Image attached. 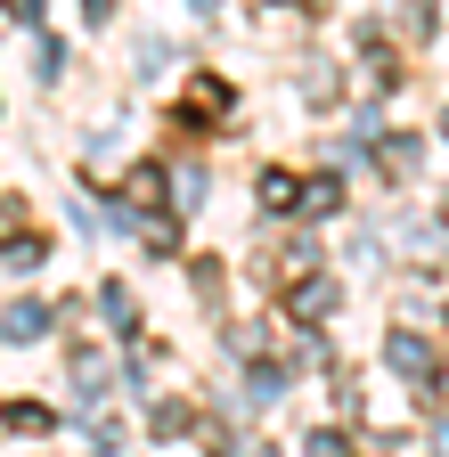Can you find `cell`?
<instances>
[{
    "label": "cell",
    "mask_w": 449,
    "mask_h": 457,
    "mask_svg": "<svg viewBox=\"0 0 449 457\" xmlns=\"http://www.w3.org/2000/svg\"><path fill=\"white\" fill-rule=\"evenodd\" d=\"M384 368H392V376H433L441 360H433V343H425V335L401 327V335H384Z\"/></svg>",
    "instance_id": "1"
},
{
    "label": "cell",
    "mask_w": 449,
    "mask_h": 457,
    "mask_svg": "<svg viewBox=\"0 0 449 457\" xmlns=\"http://www.w3.org/2000/svg\"><path fill=\"white\" fill-rule=\"evenodd\" d=\"M106 17H115V0H90V25H106Z\"/></svg>",
    "instance_id": "17"
},
{
    "label": "cell",
    "mask_w": 449,
    "mask_h": 457,
    "mask_svg": "<svg viewBox=\"0 0 449 457\" xmlns=\"http://www.w3.org/2000/svg\"><path fill=\"white\" fill-rule=\"evenodd\" d=\"M327 311H335V286H327V278H319V286H295V319H311V327H319Z\"/></svg>",
    "instance_id": "5"
},
{
    "label": "cell",
    "mask_w": 449,
    "mask_h": 457,
    "mask_svg": "<svg viewBox=\"0 0 449 457\" xmlns=\"http://www.w3.org/2000/svg\"><path fill=\"white\" fill-rule=\"evenodd\" d=\"M441 139H449V114H441Z\"/></svg>",
    "instance_id": "20"
},
{
    "label": "cell",
    "mask_w": 449,
    "mask_h": 457,
    "mask_svg": "<svg viewBox=\"0 0 449 457\" xmlns=\"http://www.w3.org/2000/svg\"><path fill=\"white\" fill-rule=\"evenodd\" d=\"M163 188H172V180H163V171H155V163H131V204H155Z\"/></svg>",
    "instance_id": "9"
},
{
    "label": "cell",
    "mask_w": 449,
    "mask_h": 457,
    "mask_svg": "<svg viewBox=\"0 0 449 457\" xmlns=\"http://www.w3.org/2000/svg\"><path fill=\"white\" fill-rule=\"evenodd\" d=\"M98 303H106V327H115V335H131V327H139V311H131L123 286H98Z\"/></svg>",
    "instance_id": "7"
},
{
    "label": "cell",
    "mask_w": 449,
    "mask_h": 457,
    "mask_svg": "<svg viewBox=\"0 0 449 457\" xmlns=\"http://www.w3.org/2000/svg\"><path fill=\"white\" fill-rule=\"evenodd\" d=\"M433 457H449V425H441V433H433Z\"/></svg>",
    "instance_id": "18"
},
{
    "label": "cell",
    "mask_w": 449,
    "mask_h": 457,
    "mask_svg": "<svg viewBox=\"0 0 449 457\" xmlns=\"http://www.w3.org/2000/svg\"><path fill=\"white\" fill-rule=\"evenodd\" d=\"M254 196H262V212H303V180L295 171H262Z\"/></svg>",
    "instance_id": "2"
},
{
    "label": "cell",
    "mask_w": 449,
    "mask_h": 457,
    "mask_svg": "<svg viewBox=\"0 0 449 457\" xmlns=\"http://www.w3.org/2000/svg\"><path fill=\"white\" fill-rule=\"evenodd\" d=\"M0 9H9L17 25H33V17H41V0H0Z\"/></svg>",
    "instance_id": "16"
},
{
    "label": "cell",
    "mask_w": 449,
    "mask_h": 457,
    "mask_svg": "<svg viewBox=\"0 0 449 457\" xmlns=\"http://www.w3.org/2000/svg\"><path fill=\"white\" fill-rule=\"evenodd\" d=\"M245 392H254V400H278V392H287V368H270V360H262V368L245 376Z\"/></svg>",
    "instance_id": "10"
},
{
    "label": "cell",
    "mask_w": 449,
    "mask_h": 457,
    "mask_svg": "<svg viewBox=\"0 0 449 457\" xmlns=\"http://www.w3.org/2000/svg\"><path fill=\"white\" fill-rule=\"evenodd\" d=\"M303 457H344V433H311V441H303Z\"/></svg>",
    "instance_id": "15"
},
{
    "label": "cell",
    "mask_w": 449,
    "mask_h": 457,
    "mask_svg": "<svg viewBox=\"0 0 449 457\" xmlns=\"http://www.w3.org/2000/svg\"><path fill=\"white\" fill-rule=\"evenodd\" d=\"M344 204V180L335 171H319V180H303V212H335Z\"/></svg>",
    "instance_id": "4"
},
{
    "label": "cell",
    "mask_w": 449,
    "mask_h": 457,
    "mask_svg": "<svg viewBox=\"0 0 449 457\" xmlns=\"http://www.w3.org/2000/svg\"><path fill=\"white\" fill-rule=\"evenodd\" d=\"M188 425H196V417H188V409H180V400H163V409H155V433H163V441H180V433H188Z\"/></svg>",
    "instance_id": "12"
},
{
    "label": "cell",
    "mask_w": 449,
    "mask_h": 457,
    "mask_svg": "<svg viewBox=\"0 0 449 457\" xmlns=\"http://www.w3.org/2000/svg\"><path fill=\"white\" fill-rule=\"evenodd\" d=\"M9 433H49V409H41V400H17V409H9Z\"/></svg>",
    "instance_id": "11"
},
{
    "label": "cell",
    "mask_w": 449,
    "mask_h": 457,
    "mask_svg": "<svg viewBox=\"0 0 449 457\" xmlns=\"http://www.w3.org/2000/svg\"><path fill=\"white\" fill-rule=\"evenodd\" d=\"M188 9H196V17H204V9H212V0H188Z\"/></svg>",
    "instance_id": "19"
},
{
    "label": "cell",
    "mask_w": 449,
    "mask_h": 457,
    "mask_svg": "<svg viewBox=\"0 0 449 457\" xmlns=\"http://www.w3.org/2000/svg\"><path fill=\"white\" fill-rule=\"evenodd\" d=\"M0 262H9V270H33V262H41V237H9V245H0Z\"/></svg>",
    "instance_id": "13"
},
{
    "label": "cell",
    "mask_w": 449,
    "mask_h": 457,
    "mask_svg": "<svg viewBox=\"0 0 449 457\" xmlns=\"http://www.w3.org/2000/svg\"><path fill=\"white\" fill-rule=\"evenodd\" d=\"M376 163H384V171H401V180H409V171H417V139H376Z\"/></svg>",
    "instance_id": "8"
},
{
    "label": "cell",
    "mask_w": 449,
    "mask_h": 457,
    "mask_svg": "<svg viewBox=\"0 0 449 457\" xmlns=\"http://www.w3.org/2000/svg\"><path fill=\"white\" fill-rule=\"evenodd\" d=\"M441 220H449V196H441Z\"/></svg>",
    "instance_id": "21"
},
{
    "label": "cell",
    "mask_w": 449,
    "mask_h": 457,
    "mask_svg": "<svg viewBox=\"0 0 449 457\" xmlns=\"http://www.w3.org/2000/svg\"><path fill=\"white\" fill-rule=\"evenodd\" d=\"M49 319H58V311H41V303H17L9 319H0V335H9V343H41V335H49Z\"/></svg>",
    "instance_id": "3"
},
{
    "label": "cell",
    "mask_w": 449,
    "mask_h": 457,
    "mask_svg": "<svg viewBox=\"0 0 449 457\" xmlns=\"http://www.w3.org/2000/svg\"><path fill=\"white\" fill-rule=\"evenodd\" d=\"M172 204H188V212L204 204V171H180V180H172Z\"/></svg>",
    "instance_id": "14"
},
{
    "label": "cell",
    "mask_w": 449,
    "mask_h": 457,
    "mask_svg": "<svg viewBox=\"0 0 449 457\" xmlns=\"http://www.w3.org/2000/svg\"><path fill=\"white\" fill-rule=\"evenodd\" d=\"M98 392H106V360L82 352V360H74V400H98Z\"/></svg>",
    "instance_id": "6"
}]
</instances>
